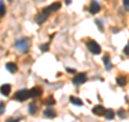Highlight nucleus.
I'll return each mask as SVG.
<instances>
[{
    "label": "nucleus",
    "mask_w": 129,
    "mask_h": 122,
    "mask_svg": "<svg viewBox=\"0 0 129 122\" xmlns=\"http://www.w3.org/2000/svg\"><path fill=\"white\" fill-rule=\"evenodd\" d=\"M29 97H30V93H29L28 90H26V89L19 90L14 94V98L16 100H18V101H24V100H26L27 98H29Z\"/></svg>",
    "instance_id": "obj_1"
},
{
    "label": "nucleus",
    "mask_w": 129,
    "mask_h": 122,
    "mask_svg": "<svg viewBox=\"0 0 129 122\" xmlns=\"http://www.w3.org/2000/svg\"><path fill=\"white\" fill-rule=\"evenodd\" d=\"M15 47L17 49H19V50L24 51V52H27L28 49L30 47V40L28 38H23L15 43Z\"/></svg>",
    "instance_id": "obj_2"
},
{
    "label": "nucleus",
    "mask_w": 129,
    "mask_h": 122,
    "mask_svg": "<svg viewBox=\"0 0 129 122\" xmlns=\"http://www.w3.org/2000/svg\"><path fill=\"white\" fill-rule=\"evenodd\" d=\"M87 48L92 54L101 53V48H100V46L95 41V40H89V41L87 42Z\"/></svg>",
    "instance_id": "obj_3"
},
{
    "label": "nucleus",
    "mask_w": 129,
    "mask_h": 122,
    "mask_svg": "<svg viewBox=\"0 0 129 122\" xmlns=\"http://www.w3.org/2000/svg\"><path fill=\"white\" fill-rule=\"evenodd\" d=\"M86 80H87V76L86 74H83V72H80V74L76 75L74 78H73V83L74 84H82L84 82H86Z\"/></svg>",
    "instance_id": "obj_4"
},
{
    "label": "nucleus",
    "mask_w": 129,
    "mask_h": 122,
    "mask_svg": "<svg viewBox=\"0 0 129 122\" xmlns=\"http://www.w3.org/2000/svg\"><path fill=\"white\" fill-rule=\"evenodd\" d=\"M107 109L104 108L102 105H97L92 108V112H94V115L96 116H104V113H106Z\"/></svg>",
    "instance_id": "obj_5"
},
{
    "label": "nucleus",
    "mask_w": 129,
    "mask_h": 122,
    "mask_svg": "<svg viewBox=\"0 0 129 122\" xmlns=\"http://www.w3.org/2000/svg\"><path fill=\"white\" fill-rule=\"evenodd\" d=\"M89 11H90V13H92V14H96V13H98V12L100 11V5L96 1V0H92V1L90 2Z\"/></svg>",
    "instance_id": "obj_6"
},
{
    "label": "nucleus",
    "mask_w": 129,
    "mask_h": 122,
    "mask_svg": "<svg viewBox=\"0 0 129 122\" xmlns=\"http://www.w3.org/2000/svg\"><path fill=\"white\" fill-rule=\"evenodd\" d=\"M60 7H61L60 2H54V3H52L51 6H48L47 8H45L43 11H45V12H47V13H50V12H54V11L59 10Z\"/></svg>",
    "instance_id": "obj_7"
},
{
    "label": "nucleus",
    "mask_w": 129,
    "mask_h": 122,
    "mask_svg": "<svg viewBox=\"0 0 129 122\" xmlns=\"http://www.w3.org/2000/svg\"><path fill=\"white\" fill-rule=\"evenodd\" d=\"M47 16H48V13H47V12L42 11L41 13H39V14L37 15V17H36V21H37V23H39V24H42L43 22H45V21H46Z\"/></svg>",
    "instance_id": "obj_8"
},
{
    "label": "nucleus",
    "mask_w": 129,
    "mask_h": 122,
    "mask_svg": "<svg viewBox=\"0 0 129 122\" xmlns=\"http://www.w3.org/2000/svg\"><path fill=\"white\" fill-rule=\"evenodd\" d=\"M0 92H1V94H3L5 96H9L10 93H11V85L10 84H2L1 87H0Z\"/></svg>",
    "instance_id": "obj_9"
},
{
    "label": "nucleus",
    "mask_w": 129,
    "mask_h": 122,
    "mask_svg": "<svg viewBox=\"0 0 129 122\" xmlns=\"http://www.w3.org/2000/svg\"><path fill=\"white\" fill-rule=\"evenodd\" d=\"M29 93H30V97H38L42 94V89L40 87H35L29 91Z\"/></svg>",
    "instance_id": "obj_10"
},
{
    "label": "nucleus",
    "mask_w": 129,
    "mask_h": 122,
    "mask_svg": "<svg viewBox=\"0 0 129 122\" xmlns=\"http://www.w3.org/2000/svg\"><path fill=\"white\" fill-rule=\"evenodd\" d=\"M6 67H7L8 70L11 72V74H15V72L17 71V69H18L17 68V65L14 64V63H8Z\"/></svg>",
    "instance_id": "obj_11"
},
{
    "label": "nucleus",
    "mask_w": 129,
    "mask_h": 122,
    "mask_svg": "<svg viewBox=\"0 0 129 122\" xmlns=\"http://www.w3.org/2000/svg\"><path fill=\"white\" fill-rule=\"evenodd\" d=\"M103 63H104V66H106L107 70H111L112 63H111V60H110V56H109V55L104 56V57H103Z\"/></svg>",
    "instance_id": "obj_12"
},
{
    "label": "nucleus",
    "mask_w": 129,
    "mask_h": 122,
    "mask_svg": "<svg viewBox=\"0 0 129 122\" xmlns=\"http://www.w3.org/2000/svg\"><path fill=\"white\" fill-rule=\"evenodd\" d=\"M70 101L72 104L76 105V106H82L83 105L82 99H80L79 97H75V96H70Z\"/></svg>",
    "instance_id": "obj_13"
},
{
    "label": "nucleus",
    "mask_w": 129,
    "mask_h": 122,
    "mask_svg": "<svg viewBox=\"0 0 129 122\" xmlns=\"http://www.w3.org/2000/svg\"><path fill=\"white\" fill-rule=\"evenodd\" d=\"M116 82H117L118 85H120V87H124L125 84H126L127 82V80H126V77H124V76H119L116 78Z\"/></svg>",
    "instance_id": "obj_14"
},
{
    "label": "nucleus",
    "mask_w": 129,
    "mask_h": 122,
    "mask_svg": "<svg viewBox=\"0 0 129 122\" xmlns=\"http://www.w3.org/2000/svg\"><path fill=\"white\" fill-rule=\"evenodd\" d=\"M104 116H106L107 119L112 120V119H114V117H115V112L113 111L112 109H108V110L106 111V113H104Z\"/></svg>",
    "instance_id": "obj_15"
},
{
    "label": "nucleus",
    "mask_w": 129,
    "mask_h": 122,
    "mask_svg": "<svg viewBox=\"0 0 129 122\" xmlns=\"http://www.w3.org/2000/svg\"><path fill=\"white\" fill-rule=\"evenodd\" d=\"M55 116H56V112L53 109H46L44 111V117H46V118H54Z\"/></svg>",
    "instance_id": "obj_16"
},
{
    "label": "nucleus",
    "mask_w": 129,
    "mask_h": 122,
    "mask_svg": "<svg viewBox=\"0 0 129 122\" xmlns=\"http://www.w3.org/2000/svg\"><path fill=\"white\" fill-rule=\"evenodd\" d=\"M37 109H38L37 104H36V103H31L29 105V108H28V110H29V113H31V115H35V113L37 112Z\"/></svg>",
    "instance_id": "obj_17"
},
{
    "label": "nucleus",
    "mask_w": 129,
    "mask_h": 122,
    "mask_svg": "<svg viewBox=\"0 0 129 122\" xmlns=\"http://www.w3.org/2000/svg\"><path fill=\"white\" fill-rule=\"evenodd\" d=\"M5 13H6V6L3 1H0V17L5 15Z\"/></svg>",
    "instance_id": "obj_18"
},
{
    "label": "nucleus",
    "mask_w": 129,
    "mask_h": 122,
    "mask_svg": "<svg viewBox=\"0 0 129 122\" xmlns=\"http://www.w3.org/2000/svg\"><path fill=\"white\" fill-rule=\"evenodd\" d=\"M45 105H48V106H51V105H54L55 104V99L53 98V96H50L47 99H45Z\"/></svg>",
    "instance_id": "obj_19"
},
{
    "label": "nucleus",
    "mask_w": 129,
    "mask_h": 122,
    "mask_svg": "<svg viewBox=\"0 0 129 122\" xmlns=\"http://www.w3.org/2000/svg\"><path fill=\"white\" fill-rule=\"evenodd\" d=\"M5 109H6V105H5V103L0 101V115H2V113L5 112Z\"/></svg>",
    "instance_id": "obj_20"
},
{
    "label": "nucleus",
    "mask_w": 129,
    "mask_h": 122,
    "mask_svg": "<svg viewBox=\"0 0 129 122\" xmlns=\"http://www.w3.org/2000/svg\"><path fill=\"white\" fill-rule=\"evenodd\" d=\"M117 115H118L119 118H124L125 117V110H124L123 108H120L119 110H118V112H117Z\"/></svg>",
    "instance_id": "obj_21"
},
{
    "label": "nucleus",
    "mask_w": 129,
    "mask_h": 122,
    "mask_svg": "<svg viewBox=\"0 0 129 122\" xmlns=\"http://www.w3.org/2000/svg\"><path fill=\"white\" fill-rule=\"evenodd\" d=\"M124 53L126 54V55H129V43L124 48Z\"/></svg>",
    "instance_id": "obj_22"
},
{
    "label": "nucleus",
    "mask_w": 129,
    "mask_h": 122,
    "mask_svg": "<svg viewBox=\"0 0 129 122\" xmlns=\"http://www.w3.org/2000/svg\"><path fill=\"white\" fill-rule=\"evenodd\" d=\"M40 48H41V50H42L43 52H44V51H47V50H48V44L46 43V44H44V46H41Z\"/></svg>",
    "instance_id": "obj_23"
},
{
    "label": "nucleus",
    "mask_w": 129,
    "mask_h": 122,
    "mask_svg": "<svg viewBox=\"0 0 129 122\" xmlns=\"http://www.w3.org/2000/svg\"><path fill=\"white\" fill-rule=\"evenodd\" d=\"M18 121H19V119H12V118L7 120V122H18Z\"/></svg>",
    "instance_id": "obj_24"
},
{
    "label": "nucleus",
    "mask_w": 129,
    "mask_h": 122,
    "mask_svg": "<svg viewBox=\"0 0 129 122\" xmlns=\"http://www.w3.org/2000/svg\"><path fill=\"white\" fill-rule=\"evenodd\" d=\"M96 23H97V25H98V27L100 28V30L102 31V30H103V28H102V26H101V23H100L99 21H96Z\"/></svg>",
    "instance_id": "obj_25"
},
{
    "label": "nucleus",
    "mask_w": 129,
    "mask_h": 122,
    "mask_svg": "<svg viewBox=\"0 0 129 122\" xmlns=\"http://www.w3.org/2000/svg\"><path fill=\"white\" fill-rule=\"evenodd\" d=\"M123 2L125 7H129V0H123Z\"/></svg>",
    "instance_id": "obj_26"
},
{
    "label": "nucleus",
    "mask_w": 129,
    "mask_h": 122,
    "mask_svg": "<svg viewBox=\"0 0 129 122\" xmlns=\"http://www.w3.org/2000/svg\"><path fill=\"white\" fill-rule=\"evenodd\" d=\"M67 69L69 72H75V69H72V68H67Z\"/></svg>",
    "instance_id": "obj_27"
}]
</instances>
